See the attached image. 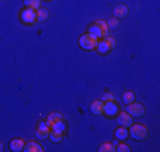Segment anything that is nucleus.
I'll return each mask as SVG.
<instances>
[{
	"label": "nucleus",
	"mask_w": 160,
	"mask_h": 152,
	"mask_svg": "<svg viewBox=\"0 0 160 152\" xmlns=\"http://www.w3.org/2000/svg\"><path fill=\"white\" fill-rule=\"evenodd\" d=\"M48 138H50V139H51L54 144H58V142H61V141H62V134H61V132H57V131H54V129H52V131L50 132Z\"/></svg>",
	"instance_id": "obj_19"
},
{
	"label": "nucleus",
	"mask_w": 160,
	"mask_h": 152,
	"mask_svg": "<svg viewBox=\"0 0 160 152\" xmlns=\"http://www.w3.org/2000/svg\"><path fill=\"white\" fill-rule=\"evenodd\" d=\"M95 50H98V53H101V54H106V53L111 50V47H109L108 44L102 40V41H98V46H97V49Z\"/></svg>",
	"instance_id": "obj_18"
},
{
	"label": "nucleus",
	"mask_w": 160,
	"mask_h": 152,
	"mask_svg": "<svg viewBox=\"0 0 160 152\" xmlns=\"http://www.w3.org/2000/svg\"><path fill=\"white\" fill-rule=\"evenodd\" d=\"M103 105H105L103 101H94V102L91 104V113L95 114V115L103 114Z\"/></svg>",
	"instance_id": "obj_12"
},
{
	"label": "nucleus",
	"mask_w": 160,
	"mask_h": 152,
	"mask_svg": "<svg viewBox=\"0 0 160 152\" xmlns=\"http://www.w3.org/2000/svg\"><path fill=\"white\" fill-rule=\"evenodd\" d=\"M128 132H129V137L136 141H143L149 135V129L145 124H132Z\"/></svg>",
	"instance_id": "obj_1"
},
{
	"label": "nucleus",
	"mask_w": 160,
	"mask_h": 152,
	"mask_svg": "<svg viewBox=\"0 0 160 152\" xmlns=\"http://www.w3.org/2000/svg\"><path fill=\"white\" fill-rule=\"evenodd\" d=\"M116 121H118V125H121V127H130V125L133 124V117L129 115V114L125 111V113H118V117H116Z\"/></svg>",
	"instance_id": "obj_7"
},
{
	"label": "nucleus",
	"mask_w": 160,
	"mask_h": 152,
	"mask_svg": "<svg viewBox=\"0 0 160 152\" xmlns=\"http://www.w3.org/2000/svg\"><path fill=\"white\" fill-rule=\"evenodd\" d=\"M116 151H118V152H129L130 151V146L128 145V144H119V145L116 146Z\"/></svg>",
	"instance_id": "obj_24"
},
{
	"label": "nucleus",
	"mask_w": 160,
	"mask_h": 152,
	"mask_svg": "<svg viewBox=\"0 0 160 152\" xmlns=\"http://www.w3.org/2000/svg\"><path fill=\"white\" fill-rule=\"evenodd\" d=\"M128 6H125V4H118V6L113 9V17L116 18H122V17H126L128 14Z\"/></svg>",
	"instance_id": "obj_11"
},
{
	"label": "nucleus",
	"mask_w": 160,
	"mask_h": 152,
	"mask_svg": "<svg viewBox=\"0 0 160 152\" xmlns=\"http://www.w3.org/2000/svg\"><path fill=\"white\" fill-rule=\"evenodd\" d=\"M24 141L21 139V138H16V139L10 141V149H12L13 152H20L24 149Z\"/></svg>",
	"instance_id": "obj_10"
},
{
	"label": "nucleus",
	"mask_w": 160,
	"mask_h": 152,
	"mask_svg": "<svg viewBox=\"0 0 160 152\" xmlns=\"http://www.w3.org/2000/svg\"><path fill=\"white\" fill-rule=\"evenodd\" d=\"M102 101L103 102H108V101H115V97L111 94V92H105L102 97Z\"/></svg>",
	"instance_id": "obj_25"
},
{
	"label": "nucleus",
	"mask_w": 160,
	"mask_h": 152,
	"mask_svg": "<svg viewBox=\"0 0 160 152\" xmlns=\"http://www.w3.org/2000/svg\"><path fill=\"white\" fill-rule=\"evenodd\" d=\"M122 101H123L125 104H129V102H132V101H135V92L133 91L123 92V95H122Z\"/></svg>",
	"instance_id": "obj_20"
},
{
	"label": "nucleus",
	"mask_w": 160,
	"mask_h": 152,
	"mask_svg": "<svg viewBox=\"0 0 160 152\" xmlns=\"http://www.w3.org/2000/svg\"><path fill=\"white\" fill-rule=\"evenodd\" d=\"M103 113H105L106 117H115L116 114L119 113V107L115 101H108L103 105Z\"/></svg>",
	"instance_id": "obj_8"
},
{
	"label": "nucleus",
	"mask_w": 160,
	"mask_h": 152,
	"mask_svg": "<svg viewBox=\"0 0 160 152\" xmlns=\"http://www.w3.org/2000/svg\"><path fill=\"white\" fill-rule=\"evenodd\" d=\"M2 151H3V144L0 142V152H2Z\"/></svg>",
	"instance_id": "obj_26"
},
{
	"label": "nucleus",
	"mask_w": 160,
	"mask_h": 152,
	"mask_svg": "<svg viewBox=\"0 0 160 152\" xmlns=\"http://www.w3.org/2000/svg\"><path fill=\"white\" fill-rule=\"evenodd\" d=\"M106 24H108L109 29H116L119 26V20L116 17H112L109 21H106Z\"/></svg>",
	"instance_id": "obj_23"
},
{
	"label": "nucleus",
	"mask_w": 160,
	"mask_h": 152,
	"mask_svg": "<svg viewBox=\"0 0 160 152\" xmlns=\"http://www.w3.org/2000/svg\"><path fill=\"white\" fill-rule=\"evenodd\" d=\"M115 137L118 138V139H121V141L126 139V138L129 137L128 128H125V127H119V128H116V131H115Z\"/></svg>",
	"instance_id": "obj_14"
},
{
	"label": "nucleus",
	"mask_w": 160,
	"mask_h": 152,
	"mask_svg": "<svg viewBox=\"0 0 160 152\" xmlns=\"http://www.w3.org/2000/svg\"><path fill=\"white\" fill-rule=\"evenodd\" d=\"M50 132H51V127L47 124V121L40 122L37 129H36V137L38 138V139H45V138H48Z\"/></svg>",
	"instance_id": "obj_5"
},
{
	"label": "nucleus",
	"mask_w": 160,
	"mask_h": 152,
	"mask_svg": "<svg viewBox=\"0 0 160 152\" xmlns=\"http://www.w3.org/2000/svg\"><path fill=\"white\" fill-rule=\"evenodd\" d=\"M23 151H26V152H42L44 148H42L38 142H36V141H28V142L24 145V149H23Z\"/></svg>",
	"instance_id": "obj_9"
},
{
	"label": "nucleus",
	"mask_w": 160,
	"mask_h": 152,
	"mask_svg": "<svg viewBox=\"0 0 160 152\" xmlns=\"http://www.w3.org/2000/svg\"><path fill=\"white\" fill-rule=\"evenodd\" d=\"M88 33H91L92 36H95L97 39H101V37H106L109 34V27L108 24H106V21L103 20H97L94 23V24L89 27V31Z\"/></svg>",
	"instance_id": "obj_2"
},
{
	"label": "nucleus",
	"mask_w": 160,
	"mask_h": 152,
	"mask_svg": "<svg viewBox=\"0 0 160 152\" xmlns=\"http://www.w3.org/2000/svg\"><path fill=\"white\" fill-rule=\"evenodd\" d=\"M23 2H24V6L26 7L33 9V10L40 9V6H41V0H23Z\"/></svg>",
	"instance_id": "obj_17"
},
{
	"label": "nucleus",
	"mask_w": 160,
	"mask_h": 152,
	"mask_svg": "<svg viewBox=\"0 0 160 152\" xmlns=\"http://www.w3.org/2000/svg\"><path fill=\"white\" fill-rule=\"evenodd\" d=\"M145 111H146L145 105H143L142 102H135V101H132V102L126 104V113L132 117H136V118L143 117L145 115Z\"/></svg>",
	"instance_id": "obj_4"
},
{
	"label": "nucleus",
	"mask_w": 160,
	"mask_h": 152,
	"mask_svg": "<svg viewBox=\"0 0 160 152\" xmlns=\"http://www.w3.org/2000/svg\"><path fill=\"white\" fill-rule=\"evenodd\" d=\"M20 18L24 21L26 24H34V23H36V20H37V18H36V10L26 7V9H23V12H21Z\"/></svg>",
	"instance_id": "obj_6"
},
{
	"label": "nucleus",
	"mask_w": 160,
	"mask_h": 152,
	"mask_svg": "<svg viewBox=\"0 0 160 152\" xmlns=\"http://www.w3.org/2000/svg\"><path fill=\"white\" fill-rule=\"evenodd\" d=\"M51 128L54 129V131H57V132H61V134H64V131L67 129V125H65V122H64V119H62V121L57 122L55 125H52Z\"/></svg>",
	"instance_id": "obj_21"
},
{
	"label": "nucleus",
	"mask_w": 160,
	"mask_h": 152,
	"mask_svg": "<svg viewBox=\"0 0 160 152\" xmlns=\"http://www.w3.org/2000/svg\"><path fill=\"white\" fill-rule=\"evenodd\" d=\"M36 18H37V21H44V20H47L48 18V10L47 9H37L36 10Z\"/></svg>",
	"instance_id": "obj_15"
},
{
	"label": "nucleus",
	"mask_w": 160,
	"mask_h": 152,
	"mask_svg": "<svg viewBox=\"0 0 160 152\" xmlns=\"http://www.w3.org/2000/svg\"><path fill=\"white\" fill-rule=\"evenodd\" d=\"M45 2H50V0H45Z\"/></svg>",
	"instance_id": "obj_27"
},
{
	"label": "nucleus",
	"mask_w": 160,
	"mask_h": 152,
	"mask_svg": "<svg viewBox=\"0 0 160 152\" xmlns=\"http://www.w3.org/2000/svg\"><path fill=\"white\" fill-rule=\"evenodd\" d=\"M98 151L99 152H115L116 146H115V144H112V142H105L98 148Z\"/></svg>",
	"instance_id": "obj_16"
},
{
	"label": "nucleus",
	"mask_w": 160,
	"mask_h": 152,
	"mask_svg": "<svg viewBox=\"0 0 160 152\" xmlns=\"http://www.w3.org/2000/svg\"><path fill=\"white\" fill-rule=\"evenodd\" d=\"M79 46H81V49L88 50V51L95 50L98 46V39L95 36H92L91 33H85L79 37Z\"/></svg>",
	"instance_id": "obj_3"
},
{
	"label": "nucleus",
	"mask_w": 160,
	"mask_h": 152,
	"mask_svg": "<svg viewBox=\"0 0 160 152\" xmlns=\"http://www.w3.org/2000/svg\"><path fill=\"white\" fill-rule=\"evenodd\" d=\"M62 114L61 113H51L48 114V117H47V124L50 125V127H52V125H55L57 122L62 121Z\"/></svg>",
	"instance_id": "obj_13"
},
{
	"label": "nucleus",
	"mask_w": 160,
	"mask_h": 152,
	"mask_svg": "<svg viewBox=\"0 0 160 152\" xmlns=\"http://www.w3.org/2000/svg\"><path fill=\"white\" fill-rule=\"evenodd\" d=\"M103 41L108 44L111 49H113V47L116 46V41H115V39L113 37H111V36H106V37H103Z\"/></svg>",
	"instance_id": "obj_22"
}]
</instances>
